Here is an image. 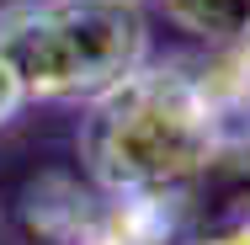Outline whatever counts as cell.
I'll return each instance as SVG.
<instances>
[{
	"label": "cell",
	"instance_id": "cell-1",
	"mask_svg": "<svg viewBox=\"0 0 250 245\" xmlns=\"http://www.w3.org/2000/svg\"><path fill=\"white\" fill-rule=\"evenodd\" d=\"M91 165L117 192H165L218 149L213 101L181 75H128L91 117Z\"/></svg>",
	"mask_w": 250,
	"mask_h": 245
},
{
	"label": "cell",
	"instance_id": "cell-3",
	"mask_svg": "<svg viewBox=\"0 0 250 245\" xmlns=\"http://www.w3.org/2000/svg\"><path fill=\"white\" fill-rule=\"evenodd\" d=\"M21 91H27V86H21V75H16V69L0 59V117H11V112H16Z\"/></svg>",
	"mask_w": 250,
	"mask_h": 245
},
{
	"label": "cell",
	"instance_id": "cell-2",
	"mask_svg": "<svg viewBox=\"0 0 250 245\" xmlns=\"http://www.w3.org/2000/svg\"><path fill=\"white\" fill-rule=\"evenodd\" d=\"M144 27L123 0H59L5 22L0 59L38 96L112 91L133 75Z\"/></svg>",
	"mask_w": 250,
	"mask_h": 245
}]
</instances>
